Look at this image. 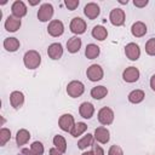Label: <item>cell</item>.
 Instances as JSON below:
<instances>
[{
  "label": "cell",
  "mask_w": 155,
  "mask_h": 155,
  "mask_svg": "<svg viewBox=\"0 0 155 155\" xmlns=\"http://www.w3.org/2000/svg\"><path fill=\"white\" fill-rule=\"evenodd\" d=\"M23 63L25 65V68L33 70L39 68V65L41 64V56L38 51L35 50H29L24 53L23 56Z\"/></svg>",
  "instance_id": "1"
},
{
  "label": "cell",
  "mask_w": 155,
  "mask_h": 155,
  "mask_svg": "<svg viewBox=\"0 0 155 155\" xmlns=\"http://www.w3.org/2000/svg\"><path fill=\"white\" fill-rule=\"evenodd\" d=\"M85 92V85L79 80H73L67 85V93L71 98H78Z\"/></svg>",
  "instance_id": "2"
},
{
  "label": "cell",
  "mask_w": 155,
  "mask_h": 155,
  "mask_svg": "<svg viewBox=\"0 0 155 155\" xmlns=\"http://www.w3.org/2000/svg\"><path fill=\"white\" fill-rule=\"evenodd\" d=\"M86 75H87V78H88L90 81L97 82V81H99V80L103 79L104 70H103V68L99 64H91L87 68V70H86Z\"/></svg>",
  "instance_id": "3"
},
{
  "label": "cell",
  "mask_w": 155,
  "mask_h": 155,
  "mask_svg": "<svg viewBox=\"0 0 155 155\" xmlns=\"http://www.w3.org/2000/svg\"><path fill=\"white\" fill-rule=\"evenodd\" d=\"M125 19H126V15L122 8H119V7L113 8L109 13V21L115 27H121L125 23Z\"/></svg>",
  "instance_id": "4"
},
{
  "label": "cell",
  "mask_w": 155,
  "mask_h": 155,
  "mask_svg": "<svg viewBox=\"0 0 155 155\" xmlns=\"http://www.w3.org/2000/svg\"><path fill=\"white\" fill-rule=\"evenodd\" d=\"M53 6L48 2H45L42 4L40 7H39V11H38V19L40 22H48L52 16H53Z\"/></svg>",
  "instance_id": "5"
},
{
  "label": "cell",
  "mask_w": 155,
  "mask_h": 155,
  "mask_svg": "<svg viewBox=\"0 0 155 155\" xmlns=\"http://www.w3.org/2000/svg\"><path fill=\"white\" fill-rule=\"evenodd\" d=\"M98 121L103 126H108L114 121V111L109 107H103L98 111Z\"/></svg>",
  "instance_id": "6"
},
{
  "label": "cell",
  "mask_w": 155,
  "mask_h": 155,
  "mask_svg": "<svg viewBox=\"0 0 155 155\" xmlns=\"http://www.w3.org/2000/svg\"><path fill=\"white\" fill-rule=\"evenodd\" d=\"M75 120H74V116L71 114H63L59 119H58V126L62 131L64 132H69L73 130L74 125H75Z\"/></svg>",
  "instance_id": "7"
},
{
  "label": "cell",
  "mask_w": 155,
  "mask_h": 155,
  "mask_svg": "<svg viewBox=\"0 0 155 155\" xmlns=\"http://www.w3.org/2000/svg\"><path fill=\"white\" fill-rule=\"evenodd\" d=\"M47 33L53 38H58L64 33V24L59 19H52L48 23Z\"/></svg>",
  "instance_id": "8"
},
{
  "label": "cell",
  "mask_w": 155,
  "mask_h": 155,
  "mask_svg": "<svg viewBox=\"0 0 155 155\" xmlns=\"http://www.w3.org/2000/svg\"><path fill=\"white\" fill-rule=\"evenodd\" d=\"M69 28H70V31L76 35L84 34L86 31V22L80 17H74L69 24Z\"/></svg>",
  "instance_id": "9"
},
{
  "label": "cell",
  "mask_w": 155,
  "mask_h": 155,
  "mask_svg": "<svg viewBox=\"0 0 155 155\" xmlns=\"http://www.w3.org/2000/svg\"><path fill=\"white\" fill-rule=\"evenodd\" d=\"M139 76H140V73H139L138 68H136V67H128L122 71V79L128 84L138 81Z\"/></svg>",
  "instance_id": "10"
},
{
  "label": "cell",
  "mask_w": 155,
  "mask_h": 155,
  "mask_svg": "<svg viewBox=\"0 0 155 155\" xmlns=\"http://www.w3.org/2000/svg\"><path fill=\"white\" fill-rule=\"evenodd\" d=\"M125 54L130 61H137L140 57V48L136 42H130L125 46Z\"/></svg>",
  "instance_id": "11"
},
{
  "label": "cell",
  "mask_w": 155,
  "mask_h": 155,
  "mask_svg": "<svg viewBox=\"0 0 155 155\" xmlns=\"http://www.w3.org/2000/svg\"><path fill=\"white\" fill-rule=\"evenodd\" d=\"M96 142L101 143V144H107L110 139V132L107 127L104 126H99L94 130V134H93Z\"/></svg>",
  "instance_id": "12"
},
{
  "label": "cell",
  "mask_w": 155,
  "mask_h": 155,
  "mask_svg": "<svg viewBox=\"0 0 155 155\" xmlns=\"http://www.w3.org/2000/svg\"><path fill=\"white\" fill-rule=\"evenodd\" d=\"M11 11H12V16H15V17H17V18L21 19L22 17H24L27 15L28 8H27V6H25V4L23 1L16 0L12 4V6H11Z\"/></svg>",
  "instance_id": "13"
},
{
  "label": "cell",
  "mask_w": 155,
  "mask_h": 155,
  "mask_svg": "<svg viewBox=\"0 0 155 155\" xmlns=\"http://www.w3.org/2000/svg\"><path fill=\"white\" fill-rule=\"evenodd\" d=\"M47 54L53 61H57V59L62 58V56H63V46H62V44H59V42L51 44L48 46V48H47Z\"/></svg>",
  "instance_id": "14"
},
{
  "label": "cell",
  "mask_w": 155,
  "mask_h": 155,
  "mask_svg": "<svg viewBox=\"0 0 155 155\" xmlns=\"http://www.w3.org/2000/svg\"><path fill=\"white\" fill-rule=\"evenodd\" d=\"M84 13L88 19H96L101 13V8L96 2H88L84 7Z\"/></svg>",
  "instance_id": "15"
},
{
  "label": "cell",
  "mask_w": 155,
  "mask_h": 155,
  "mask_svg": "<svg viewBox=\"0 0 155 155\" xmlns=\"http://www.w3.org/2000/svg\"><path fill=\"white\" fill-rule=\"evenodd\" d=\"M4 25H5V29H6L7 31L15 33V31H17V30L21 28L22 22H21L19 18H17V17H15V16H8V17L6 18Z\"/></svg>",
  "instance_id": "16"
},
{
  "label": "cell",
  "mask_w": 155,
  "mask_h": 155,
  "mask_svg": "<svg viewBox=\"0 0 155 155\" xmlns=\"http://www.w3.org/2000/svg\"><path fill=\"white\" fill-rule=\"evenodd\" d=\"M79 114L84 119H87V120L91 119L93 116V114H94V107H93V104L90 103V102L81 103L80 107H79Z\"/></svg>",
  "instance_id": "17"
},
{
  "label": "cell",
  "mask_w": 155,
  "mask_h": 155,
  "mask_svg": "<svg viewBox=\"0 0 155 155\" xmlns=\"http://www.w3.org/2000/svg\"><path fill=\"white\" fill-rule=\"evenodd\" d=\"M10 103L15 109H19L24 103V94L21 91H13L10 94Z\"/></svg>",
  "instance_id": "18"
},
{
  "label": "cell",
  "mask_w": 155,
  "mask_h": 155,
  "mask_svg": "<svg viewBox=\"0 0 155 155\" xmlns=\"http://www.w3.org/2000/svg\"><path fill=\"white\" fill-rule=\"evenodd\" d=\"M147 31H148V28H147L145 23H143V22H140V21L133 23L132 27H131V33H132V35L136 36V38H142V36H144V35L147 34Z\"/></svg>",
  "instance_id": "19"
},
{
  "label": "cell",
  "mask_w": 155,
  "mask_h": 155,
  "mask_svg": "<svg viewBox=\"0 0 155 155\" xmlns=\"http://www.w3.org/2000/svg\"><path fill=\"white\" fill-rule=\"evenodd\" d=\"M81 45H82L81 39L78 38V36H73V38H70V39L67 41V50H68V52H70V53H76V52L80 51Z\"/></svg>",
  "instance_id": "20"
},
{
  "label": "cell",
  "mask_w": 155,
  "mask_h": 155,
  "mask_svg": "<svg viewBox=\"0 0 155 155\" xmlns=\"http://www.w3.org/2000/svg\"><path fill=\"white\" fill-rule=\"evenodd\" d=\"M2 45H4V48L8 52H16L21 46L19 40L17 38H6L2 42Z\"/></svg>",
  "instance_id": "21"
},
{
  "label": "cell",
  "mask_w": 155,
  "mask_h": 155,
  "mask_svg": "<svg viewBox=\"0 0 155 155\" xmlns=\"http://www.w3.org/2000/svg\"><path fill=\"white\" fill-rule=\"evenodd\" d=\"M91 34H92V36H93L96 40L103 41V40H105L107 36H108V30H107V28H104L103 25H96V27H93Z\"/></svg>",
  "instance_id": "22"
},
{
  "label": "cell",
  "mask_w": 155,
  "mask_h": 155,
  "mask_svg": "<svg viewBox=\"0 0 155 155\" xmlns=\"http://www.w3.org/2000/svg\"><path fill=\"white\" fill-rule=\"evenodd\" d=\"M144 97H145V93H144L143 90H133L127 96L128 102H131L133 104H138V103L143 102L144 101Z\"/></svg>",
  "instance_id": "23"
},
{
  "label": "cell",
  "mask_w": 155,
  "mask_h": 155,
  "mask_svg": "<svg viewBox=\"0 0 155 155\" xmlns=\"http://www.w3.org/2000/svg\"><path fill=\"white\" fill-rule=\"evenodd\" d=\"M101 50L96 44H88L85 48V56L87 59H94L99 56Z\"/></svg>",
  "instance_id": "24"
},
{
  "label": "cell",
  "mask_w": 155,
  "mask_h": 155,
  "mask_svg": "<svg viewBox=\"0 0 155 155\" xmlns=\"http://www.w3.org/2000/svg\"><path fill=\"white\" fill-rule=\"evenodd\" d=\"M90 93H91V97L94 99H103L108 94V88L105 86H102V85L94 86V87H92Z\"/></svg>",
  "instance_id": "25"
},
{
  "label": "cell",
  "mask_w": 155,
  "mask_h": 155,
  "mask_svg": "<svg viewBox=\"0 0 155 155\" xmlns=\"http://www.w3.org/2000/svg\"><path fill=\"white\" fill-rule=\"evenodd\" d=\"M29 139H30V133L25 128H21L17 132V134H16V143H17V145H24V144H27L29 142Z\"/></svg>",
  "instance_id": "26"
},
{
  "label": "cell",
  "mask_w": 155,
  "mask_h": 155,
  "mask_svg": "<svg viewBox=\"0 0 155 155\" xmlns=\"http://www.w3.org/2000/svg\"><path fill=\"white\" fill-rule=\"evenodd\" d=\"M93 139H94L93 134H91V133L85 134V136L78 142V148L81 149V150H85V149H87L88 147H92V144H93Z\"/></svg>",
  "instance_id": "27"
},
{
  "label": "cell",
  "mask_w": 155,
  "mask_h": 155,
  "mask_svg": "<svg viewBox=\"0 0 155 155\" xmlns=\"http://www.w3.org/2000/svg\"><path fill=\"white\" fill-rule=\"evenodd\" d=\"M53 145L56 149H58L62 154H64L67 151V140L61 134H57L53 137Z\"/></svg>",
  "instance_id": "28"
},
{
  "label": "cell",
  "mask_w": 155,
  "mask_h": 155,
  "mask_svg": "<svg viewBox=\"0 0 155 155\" xmlns=\"http://www.w3.org/2000/svg\"><path fill=\"white\" fill-rule=\"evenodd\" d=\"M86 130H87V125H86L85 122H76V124L74 125L73 130L70 131V134H71L73 137H79V136H81L82 133H85Z\"/></svg>",
  "instance_id": "29"
},
{
  "label": "cell",
  "mask_w": 155,
  "mask_h": 155,
  "mask_svg": "<svg viewBox=\"0 0 155 155\" xmlns=\"http://www.w3.org/2000/svg\"><path fill=\"white\" fill-rule=\"evenodd\" d=\"M10 139H11V131L6 127H2L0 130V145L4 147Z\"/></svg>",
  "instance_id": "30"
},
{
  "label": "cell",
  "mask_w": 155,
  "mask_h": 155,
  "mask_svg": "<svg viewBox=\"0 0 155 155\" xmlns=\"http://www.w3.org/2000/svg\"><path fill=\"white\" fill-rule=\"evenodd\" d=\"M30 151L34 154V155H42L44 151H45V148H44V144L41 142H33L31 145H30Z\"/></svg>",
  "instance_id": "31"
},
{
  "label": "cell",
  "mask_w": 155,
  "mask_h": 155,
  "mask_svg": "<svg viewBox=\"0 0 155 155\" xmlns=\"http://www.w3.org/2000/svg\"><path fill=\"white\" fill-rule=\"evenodd\" d=\"M145 52L149 56H155V38H151L145 42Z\"/></svg>",
  "instance_id": "32"
},
{
  "label": "cell",
  "mask_w": 155,
  "mask_h": 155,
  "mask_svg": "<svg viewBox=\"0 0 155 155\" xmlns=\"http://www.w3.org/2000/svg\"><path fill=\"white\" fill-rule=\"evenodd\" d=\"M108 155H124V151L122 149L119 147V145H111L108 150Z\"/></svg>",
  "instance_id": "33"
},
{
  "label": "cell",
  "mask_w": 155,
  "mask_h": 155,
  "mask_svg": "<svg viewBox=\"0 0 155 155\" xmlns=\"http://www.w3.org/2000/svg\"><path fill=\"white\" fill-rule=\"evenodd\" d=\"M79 0H65L64 1V5L67 6V8L68 10H70V11H74L78 6H79Z\"/></svg>",
  "instance_id": "34"
},
{
  "label": "cell",
  "mask_w": 155,
  "mask_h": 155,
  "mask_svg": "<svg viewBox=\"0 0 155 155\" xmlns=\"http://www.w3.org/2000/svg\"><path fill=\"white\" fill-rule=\"evenodd\" d=\"M91 154L92 155H104V150L101 145H98L96 143V144H92V147H91Z\"/></svg>",
  "instance_id": "35"
},
{
  "label": "cell",
  "mask_w": 155,
  "mask_h": 155,
  "mask_svg": "<svg viewBox=\"0 0 155 155\" xmlns=\"http://www.w3.org/2000/svg\"><path fill=\"white\" fill-rule=\"evenodd\" d=\"M148 4H149L148 0H134V1H133V5H134L136 7H139V8L145 7Z\"/></svg>",
  "instance_id": "36"
},
{
  "label": "cell",
  "mask_w": 155,
  "mask_h": 155,
  "mask_svg": "<svg viewBox=\"0 0 155 155\" xmlns=\"http://www.w3.org/2000/svg\"><path fill=\"white\" fill-rule=\"evenodd\" d=\"M48 154L50 155H63L58 149H56V148H51L50 149V151H48Z\"/></svg>",
  "instance_id": "37"
},
{
  "label": "cell",
  "mask_w": 155,
  "mask_h": 155,
  "mask_svg": "<svg viewBox=\"0 0 155 155\" xmlns=\"http://www.w3.org/2000/svg\"><path fill=\"white\" fill-rule=\"evenodd\" d=\"M150 87L153 91H155V74L150 78Z\"/></svg>",
  "instance_id": "38"
},
{
  "label": "cell",
  "mask_w": 155,
  "mask_h": 155,
  "mask_svg": "<svg viewBox=\"0 0 155 155\" xmlns=\"http://www.w3.org/2000/svg\"><path fill=\"white\" fill-rule=\"evenodd\" d=\"M39 2H40V0H35V1H30V0H29V4L33 5V6H34V5H38Z\"/></svg>",
  "instance_id": "39"
},
{
  "label": "cell",
  "mask_w": 155,
  "mask_h": 155,
  "mask_svg": "<svg viewBox=\"0 0 155 155\" xmlns=\"http://www.w3.org/2000/svg\"><path fill=\"white\" fill-rule=\"evenodd\" d=\"M23 153H24L25 155H34V154L30 151V149H29V150H23Z\"/></svg>",
  "instance_id": "40"
},
{
  "label": "cell",
  "mask_w": 155,
  "mask_h": 155,
  "mask_svg": "<svg viewBox=\"0 0 155 155\" xmlns=\"http://www.w3.org/2000/svg\"><path fill=\"white\" fill-rule=\"evenodd\" d=\"M81 155H92V154H91V151H85V153H82Z\"/></svg>",
  "instance_id": "41"
},
{
  "label": "cell",
  "mask_w": 155,
  "mask_h": 155,
  "mask_svg": "<svg viewBox=\"0 0 155 155\" xmlns=\"http://www.w3.org/2000/svg\"><path fill=\"white\" fill-rule=\"evenodd\" d=\"M119 2H120V4H127V2H128V1H127V0H126V1H122V0H120V1H119Z\"/></svg>",
  "instance_id": "42"
}]
</instances>
